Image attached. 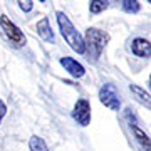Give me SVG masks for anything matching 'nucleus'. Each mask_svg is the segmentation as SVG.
I'll return each mask as SVG.
<instances>
[{"instance_id": "1", "label": "nucleus", "mask_w": 151, "mask_h": 151, "mask_svg": "<svg viewBox=\"0 0 151 151\" xmlns=\"http://www.w3.org/2000/svg\"><path fill=\"white\" fill-rule=\"evenodd\" d=\"M111 40V35L101 29L89 27L84 35V45H86V55L91 62H97L103 50Z\"/></svg>"}, {"instance_id": "2", "label": "nucleus", "mask_w": 151, "mask_h": 151, "mask_svg": "<svg viewBox=\"0 0 151 151\" xmlns=\"http://www.w3.org/2000/svg\"><path fill=\"white\" fill-rule=\"evenodd\" d=\"M57 24H59V30L62 34V37L72 50H76L77 54H86V45H84V37L82 34L74 27V24L70 22V19L65 15L64 12H57Z\"/></svg>"}, {"instance_id": "3", "label": "nucleus", "mask_w": 151, "mask_h": 151, "mask_svg": "<svg viewBox=\"0 0 151 151\" xmlns=\"http://www.w3.org/2000/svg\"><path fill=\"white\" fill-rule=\"evenodd\" d=\"M0 30L4 32L5 39L10 42V45L14 49H20V47H24V45L27 44V39H25L24 32H22L20 29L17 27L7 15L0 17Z\"/></svg>"}, {"instance_id": "4", "label": "nucleus", "mask_w": 151, "mask_h": 151, "mask_svg": "<svg viewBox=\"0 0 151 151\" xmlns=\"http://www.w3.org/2000/svg\"><path fill=\"white\" fill-rule=\"evenodd\" d=\"M99 101L111 111H119L121 109V94H119L118 87L114 84H111V82H106V84L101 86V89H99Z\"/></svg>"}, {"instance_id": "5", "label": "nucleus", "mask_w": 151, "mask_h": 151, "mask_svg": "<svg viewBox=\"0 0 151 151\" xmlns=\"http://www.w3.org/2000/svg\"><path fill=\"white\" fill-rule=\"evenodd\" d=\"M72 119L79 126H89V123H91V104H89V101L86 97L77 99V103L74 104Z\"/></svg>"}, {"instance_id": "6", "label": "nucleus", "mask_w": 151, "mask_h": 151, "mask_svg": "<svg viewBox=\"0 0 151 151\" xmlns=\"http://www.w3.org/2000/svg\"><path fill=\"white\" fill-rule=\"evenodd\" d=\"M131 52L134 55H138V57L148 59V57H151V42L143 37L133 39L131 40Z\"/></svg>"}, {"instance_id": "7", "label": "nucleus", "mask_w": 151, "mask_h": 151, "mask_svg": "<svg viewBox=\"0 0 151 151\" xmlns=\"http://www.w3.org/2000/svg\"><path fill=\"white\" fill-rule=\"evenodd\" d=\"M60 65L64 67V70H67L72 77H82V76L86 74V69H84V65L81 64V62H77L76 59H72V57H60Z\"/></svg>"}, {"instance_id": "8", "label": "nucleus", "mask_w": 151, "mask_h": 151, "mask_svg": "<svg viewBox=\"0 0 151 151\" xmlns=\"http://www.w3.org/2000/svg\"><path fill=\"white\" fill-rule=\"evenodd\" d=\"M129 129H131V133H133V136H134L136 143L141 146V150L143 151H151V138L138 126V123H131Z\"/></svg>"}, {"instance_id": "9", "label": "nucleus", "mask_w": 151, "mask_h": 151, "mask_svg": "<svg viewBox=\"0 0 151 151\" xmlns=\"http://www.w3.org/2000/svg\"><path fill=\"white\" fill-rule=\"evenodd\" d=\"M129 91H131L133 97H134L138 103L143 104L146 109L151 111V94L150 92H146L145 89H143L141 86H138V84H129Z\"/></svg>"}, {"instance_id": "10", "label": "nucleus", "mask_w": 151, "mask_h": 151, "mask_svg": "<svg viewBox=\"0 0 151 151\" xmlns=\"http://www.w3.org/2000/svg\"><path fill=\"white\" fill-rule=\"evenodd\" d=\"M35 30L40 37L45 40V42H52L54 44V32H52V29H50V22H49L47 17H42L40 20L37 22V25H35Z\"/></svg>"}, {"instance_id": "11", "label": "nucleus", "mask_w": 151, "mask_h": 151, "mask_svg": "<svg viewBox=\"0 0 151 151\" xmlns=\"http://www.w3.org/2000/svg\"><path fill=\"white\" fill-rule=\"evenodd\" d=\"M29 148H30V151H49L47 143L40 136H32L29 139Z\"/></svg>"}, {"instance_id": "12", "label": "nucleus", "mask_w": 151, "mask_h": 151, "mask_svg": "<svg viewBox=\"0 0 151 151\" xmlns=\"http://www.w3.org/2000/svg\"><path fill=\"white\" fill-rule=\"evenodd\" d=\"M109 7V2L106 0H91L89 2V12L91 14H101Z\"/></svg>"}, {"instance_id": "13", "label": "nucleus", "mask_w": 151, "mask_h": 151, "mask_svg": "<svg viewBox=\"0 0 151 151\" xmlns=\"http://www.w3.org/2000/svg\"><path fill=\"white\" fill-rule=\"evenodd\" d=\"M123 10L128 14H138L141 10V4L138 0H124L123 2Z\"/></svg>"}, {"instance_id": "14", "label": "nucleus", "mask_w": 151, "mask_h": 151, "mask_svg": "<svg viewBox=\"0 0 151 151\" xmlns=\"http://www.w3.org/2000/svg\"><path fill=\"white\" fill-rule=\"evenodd\" d=\"M19 4V7H20L24 12H30L34 9V2H30V0H25V2H17Z\"/></svg>"}, {"instance_id": "15", "label": "nucleus", "mask_w": 151, "mask_h": 151, "mask_svg": "<svg viewBox=\"0 0 151 151\" xmlns=\"http://www.w3.org/2000/svg\"><path fill=\"white\" fill-rule=\"evenodd\" d=\"M5 114H7V104L0 99V124H2L4 118H5Z\"/></svg>"}, {"instance_id": "16", "label": "nucleus", "mask_w": 151, "mask_h": 151, "mask_svg": "<svg viewBox=\"0 0 151 151\" xmlns=\"http://www.w3.org/2000/svg\"><path fill=\"white\" fill-rule=\"evenodd\" d=\"M148 87H150V91H151V76H150V81H148Z\"/></svg>"}, {"instance_id": "17", "label": "nucleus", "mask_w": 151, "mask_h": 151, "mask_svg": "<svg viewBox=\"0 0 151 151\" xmlns=\"http://www.w3.org/2000/svg\"><path fill=\"white\" fill-rule=\"evenodd\" d=\"M148 4H151V0H150V2H148Z\"/></svg>"}]
</instances>
